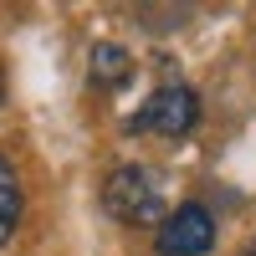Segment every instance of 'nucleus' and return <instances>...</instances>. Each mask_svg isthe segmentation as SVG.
<instances>
[{
  "mask_svg": "<svg viewBox=\"0 0 256 256\" xmlns=\"http://www.w3.org/2000/svg\"><path fill=\"white\" fill-rule=\"evenodd\" d=\"M102 210L128 230H148V226L159 230V220L169 216L164 184L148 164H113L108 180H102Z\"/></svg>",
  "mask_w": 256,
  "mask_h": 256,
  "instance_id": "nucleus-1",
  "label": "nucleus"
},
{
  "mask_svg": "<svg viewBox=\"0 0 256 256\" xmlns=\"http://www.w3.org/2000/svg\"><path fill=\"white\" fill-rule=\"evenodd\" d=\"M200 128V92L190 82H164L144 98V108L128 118V134H154V138H190Z\"/></svg>",
  "mask_w": 256,
  "mask_h": 256,
  "instance_id": "nucleus-2",
  "label": "nucleus"
},
{
  "mask_svg": "<svg viewBox=\"0 0 256 256\" xmlns=\"http://www.w3.org/2000/svg\"><path fill=\"white\" fill-rule=\"evenodd\" d=\"M216 236H220L216 210L200 205V200H184V205H174V210L159 220L154 251H159V256H210V251H216Z\"/></svg>",
  "mask_w": 256,
  "mask_h": 256,
  "instance_id": "nucleus-3",
  "label": "nucleus"
},
{
  "mask_svg": "<svg viewBox=\"0 0 256 256\" xmlns=\"http://www.w3.org/2000/svg\"><path fill=\"white\" fill-rule=\"evenodd\" d=\"M88 77H92V88H102V92L123 88V82L134 77V52L118 46V41H92V52H88Z\"/></svg>",
  "mask_w": 256,
  "mask_h": 256,
  "instance_id": "nucleus-4",
  "label": "nucleus"
},
{
  "mask_svg": "<svg viewBox=\"0 0 256 256\" xmlns=\"http://www.w3.org/2000/svg\"><path fill=\"white\" fill-rule=\"evenodd\" d=\"M20 216H26V190H20V174H16L10 154H0V246L16 241Z\"/></svg>",
  "mask_w": 256,
  "mask_h": 256,
  "instance_id": "nucleus-5",
  "label": "nucleus"
},
{
  "mask_svg": "<svg viewBox=\"0 0 256 256\" xmlns=\"http://www.w3.org/2000/svg\"><path fill=\"white\" fill-rule=\"evenodd\" d=\"M0 102H6V72H0Z\"/></svg>",
  "mask_w": 256,
  "mask_h": 256,
  "instance_id": "nucleus-6",
  "label": "nucleus"
},
{
  "mask_svg": "<svg viewBox=\"0 0 256 256\" xmlns=\"http://www.w3.org/2000/svg\"><path fill=\"white\" fill-rule=\"evenodd\" d=\"M241 256H256V241H251V246H246V251H241Z\"/></svg>",
  "mask_w": 256,
  "mask_h": 256,
  "instance_id": "nucleus-7",
  "label": "nucleus"
}]
</instances>
